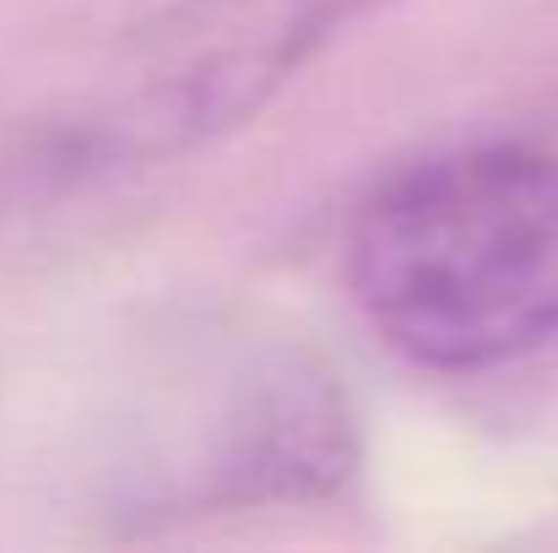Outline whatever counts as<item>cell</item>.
Segmentation results:
<instances>
[{"instance_id":"7a4b0ae2","label":"cell","mask_w":558,"mask_h":553,"mask_svg":"<svg viewBox=\"0 0 558 553\" xmlns=\"http://www.w3.org/2000/svg\"><path fill=\"white\" fill-rule=\"evenodd\" d=\"M390 0H174L142 22L44 164L98 175L190 153L255 120L326 44Z\"/></svg>"},{"instance_id":"6da1fadb","label":"cell","mask_w":558,"mask_h":553,"mask_svg":"<svg viewBox=\"0 0 558 553\" xmlns=\"http://www.w3.org/2000/svg\"><path fill=\"white\" fill-rule=\"evenodd\" d=\"M348 282L428 369H494L558 337V158L521 142L434 153L374 190Z\"/></svg>"},{"instance_id":"3957f363","label":"cell","mask_w":558,"mask_h":553,"mask_svg":"<svg viewBox=\"0 0 558 553\" xmlns=\"http://www.w3.org/2000/svg\"><path fill=\"white\" fill-rule=\"evenodd\" d=\"M353 472V412L331 374L277 359L255 369L217 429L201 505H277L331 494Z\"/></svg>"}]
</instances>
